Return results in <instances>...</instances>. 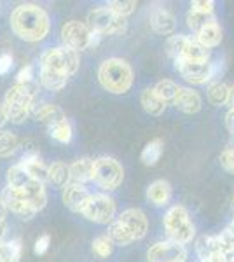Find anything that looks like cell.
Masks as SVG:
<instances>
[{
  "mask_svg": "<svg viewBox=\"0 0 234 262\" xmlns=\"http://www.w3.org/2000/svg\"><path fill=\"white\" fill-rule=\"evenodd\" d=\"M140 103H142L143 111L151 116H161L166 108V103L157 96V93L154 91V88H147L142 91L140 95Z\"/></svg>",
  "mask_w": 234,
  "mask_h": 262,
  "instance_id": "24",
  "label": "cell"
},
{
  "mask_svg": "<svg viewBox=\"0 0 234 262\" xmlns=\"http://www.w3.org/2000/svg\"><path fill=\"white\" fill-rule=\"evenodd\" d=\"M0 262H4V260H2V259H0Z\"/></svg>",
  "mask_w": 234,
  "mask_h": 262,
  "instance_id": "50",
  "label": "cell"
},
{
  "mask_svg": "<svg viewBox=\"0 0 234 262\" xmlns=\"http://www.w3.org/2000/svg\"><path fill=\"white\" fill-rule=\"evenodd\" d=\"M70 170V182L75 184H84L88 180H93V171H95V159L82 158L69 164Z\"/></svg>",
  "mask_w": 234,
  "mask_h": 262,
  "instance_id": "21",
  "label": "cell"
},
{
  "mask_svg": "<svg viewBox=\"0 0 234 262\" xmlns=\"http://www.w3.org/2000/svg\"><path fill=\"white\" fill-rule=\"evenodd\" d=\"M91 194L82 184H75V182H70L63 187V192H61V200L65 203L67 206L75 213H82L84 206L86 203L89 201Z\"/></svg>",
  "mask_w": 234,
  "mask_h": 262,
  "instance_id": "15",
  "label": "cell"
},
{
  "mask_svg": "<svg viewBox=\"0 0 234 262\" xmlns=\"http://www.w3.org/2000/svg\"><path fill=\"white\" fill-rule=\"evenodd\" d=\"M93 252H95L98 257H101V259H107V257L112 255L114 242L109 238V234L98 236V238L93 239Z\"/></svg>",
  "mask_w": 234,
  "mask_h": 262,
  "instance_id": "36",
  "label": "cell"
},
{
  "mask_svg": "<svg viewBox=\"0 0 234 262\" xmlns=\"http://www.w3.org/2000/svg\"><path fill=\"white\" fill-rule=\"evenodd\" d=\"M6 232H7V222L6 219H0V239L6 238Z\"/></svg>",
  "mask_w": 234,
  "mask_h": 262,
  "instance_id": "46",
  "label": "cell"
},
{
  "mask_svg": "<svg viewBox=\"0 0 234 262\" xmlns=\"http://www.w3.org/2000/svg\"><path fill=\"white\" fill-rule=\"evenodd\" d=\"M119 222H122L126 226V229L131 232V236L137 239L145 238L147 231H148V221L145 217V213L138 208H127L117 217Z\"/></svg>",
  "mask_w": 234,
  "mask_h": 262,
  "instance_id": "14",
  "label": "cell"
},
{
  "mask_svg": "<svg viewBox=\"0 0 234 262\" xmlns=\"http://www.w3.org/2000/svg\"><path fill=\"white\" fill-rule=\"evenodd\" d=\"M185 259H187L185 247L180 243L172 242V239L152 245L147 250L148 262H185Z\"/></svg>",
  "mask_w": 234,
  "mask_h": 262,
  "instance_id": "11",
  "label": "cell"
},
{
  "mask_svg": "<svg viewBox=\"0 0 234 262\" xmlns=\"http://www.w3.org/2000/svg\"><path fill=\"white\" fill-rule=\"evenodd\" d=\"M133 69L122 58H109L98 69V81L105 91L112 95H124L133 86Z\"/></svg>",
  "mask_w": 234,
  "mask_h": 262,
  "instance_id": "2",
  "label": "cell"
},
{
  "mask_svg": "<svg viewBox=\"0 0 234 262\" xmlns=\"http://www.w3.org/2000/svg\"><path fill=\"white\" fill-rule=\"evenodd\" d=\"M11 69H12V54L9 53L0 54V75L9 74Z\"/></svg>",
  "mask_w": 234,
  "mask_h": 262,
  "instance_id": "42",
  "label": "cell"
},
{
  "mask_svg": "<svg viewBox=\"0 0 234 262\" xmlns=\"http://www.w3.org/2000/svg\"><path fill=\"white\" fill-rule=\"evenodd\" d=\"M86 25L91 28V32L98 35H121L126 32L127 21L122 16L116 14L109 7H96V9L88 12Z\"/></svg>",
  "mask_w": 234,
  "mask_h": 262,
  "instance_id": "7",
  "label": "cell"
},
{
  "mask_svg": "<svg viewBox=\"0 0 234 262\" xmlns=\"http://www.w3.org/2000/svg\"><path fill=\"white\" fill-rule=\"evenodd\" d=\"M49 182L58 187H65L67 184H70V170L65 163H53L49 166Z\"/></svg>",
  "mask_w": 234,
  "mask_h": 262,
  "instance_id": "30",
  "label": "cell"
},
{
  "mask_svg": "<svg viewBox=\"0 0 234 262\" xmlns=\"http://www.w3.org/2000/svg\"><path fill=\"white\" fill-rule=\"evenodd\" d=\"M196 40L201 46H205L206 49L217 48L222 42V28H220V25L217 21H214V23H210L208 27L196 33Z\"/></svg>",
  "mask_w": 234,
  "mask_h": 262,
  "instance_id": "23",
  "label": "cell"
},
{
  "mask_svg": "<svg viewBox=\"0 0 234 262\" xmlns=\"http://www.w3.org/2000/svg\"><path fill=\"white\" fill-rule=\"evenodd\" d=\"M154 91L164 103H169V101H175L178 93H180V86L177 82L169 81V79H163V81H159L154 86Z\"/></svg>",
  "mask_w": 234,
  "mask_h": 262,
  "instance_id": "31",
  "label": "cell"
},
{
  "mask_svg": "<svg viewBox=\"0 0 234 262\" xmlns=\"http://www.w3.org/2000/svg\"><path fill=\"white\" fill-rule=\"evenodd\" d=\"M6 213H7V208L2 203V200H0V219H6Z\"/></svg>",
  "mask_w": 234,
  "mask_h": 262,
  "instance_id": "47",
  "label": "cell"
},
{
  "mask_svg": "<svg viewBox=\"0 0 234 262\" xmlns=\"http://www.w3.org/2000/svg\"><path fill=\"white\" fill-rule=\"evenodd\" d=\"M220 166L224 168L225 171L234 173V149H225L219 158Z\"/></svg>",
  "mask_w": 234,
  "mask_h": 262,
  "instance_id": "38",
  "label": "cell"
},
{
  "mask_svg": "<svg viewBox=\"0 0 234 262\" xmlns=\"http://www.w3.org/2000/svg\"><path fill=\"white\" fill-rule=\"evenodd\" d=\"M19 166L23 168L33 180L40 182V184L49 182V166H46V164L42 163V159L39 158V154H37L35 150L25 152L23 158H21Z\"/></svg>",
  "mask_w": 234,
  "mask_h": 262,
  "instance_id": "16",
  "label": "cell"
},
{
  "mask_svg": "<svg viewBox=\"0 0 234 262\" xmlns=\"http://www.w3.org/2000/svg\"><path fill=\"white\" fill-rule=\"evenodd\" d=\"M69 82V77L58 72L48 70V69H40V84L49 91H61L63 88Z\"/></svg>",
  "mask_w": 234,
  "mask_h": 262,
  "instance_id": "27",
  "label": "cell"
},
{
  "mask_svg": "<svg viewBox=\"0 0 234 262\" xmlns=\"http://www.w3.org/2000/svg\"><path fill=\"white\" fill-rule=\"evenodd\" d=\"M163 149H164V142L161 138H154L143 147L142 154H140V161H142L145 166H156L157 161L163 156Z\"/></svg>",
  "mask_w": 234,
  "mask_h": 262,
  "instance_id": "26",
  "label": "cell"
},
{
  "mask_svg": "<svg viewBox=\"0 0 234 262\" xmlns=\"http://www.w3.org/2000/svg\"><path fill=\"white\" fill-rule=\"evenodd\" d=\"M0 200L6 205L7 212H12L14 215H18L19 219H27L28 221V219H32L37 213L35 208L30 205V201L23 196V192H19L18 189L9 187V185L2 191Z\"/></svg>",
  "mask_w": 234,
  "mask_h": 262,
  "instance_id": "12",
  "label": "cell"
},
{
  "mask_svg": "<svg viewBox=\"0 0 234 262\" xmlns=\"http://www.w3.org/2000/svg\"><path fill=\"white\" fill-rule=\"evenodd\" d=\"M185 21H187V27H189L194 33H198L199 30H203V28L208 27V25L214 23V21H217V19H215L214 14H203V12L189 9Z\"/></svg>",
  "mask_w": 234,
  "mask_h": 262,
  "instance_id": "32",
  "label": "cell"
},
{
  "mask_svg": "<svg viewBox=\"0 0 234 262\" xmlns=\"http://www.w3.org/2000/svg\"><path fill=\"white\" fill-rule=\"evenodd\" d=\"M229 111H234V86L229 88V98H227Z\"/></svg>",
  "mask_w": 234,
  "mask_h": 262,
  "instance_id": "45",
  "label": "cell"
},
{
  "mask_svg": "<svg viewBox=\"0 0 234 262\" xmlns=\"http://www.w3.org/2000/svg\"><path fill=\"white\" fill-rule=\"evenodd\" d=\"M49 135L59 143H70L72 142V126L69 121H59L56 124L49 126Z\"/></svg>",
  "mask_w": 234,
  "mask_h": 262,
  "instance_id": "35",
  "label": "cell"
},
{
  "mask_svg": "<svg viewBox=\"0 0 234 262\" xmlns=\"http://www.w3.org/2000/svg\"><path fill=\"white\" fill-rule=\"evenodd\" d=\"M178 74L190 84H206L211 81L210 61H175Z\"/></svg>",
  "mask_w": 234,
  "mask_h": 262,
  "instance_id": "13",
  "label": "cell"
},
{
  "mask_svg": "<svg viewBox=\"0 0 234 262\" xmlns=\"http://www.w3.org/2000/svg\"><path fill=\"white\" fill-rule=\"evenodd\" d=\"M225 126H227L229 133L234 135V111H229L225 116Z\"/></svg>",
  "mask_w": 234,
  "mask_h": 262,
  "instance_id": "43",
  "label": "cell"
},
{
  "mask_svg": "<svg viewBox=\"0 0 234 262\" xmlns=\"http://www.w3.org/2000/svg\"><path fill=\"white\" fill-rule=\"evenodd\" d=\"M190 9L203 12V14H214L215 2H211V0H194L193 6H190Z\"/></svg>",
  "mask_w": 234,
  "mask_h": 262,
  "instance_id": "39",
  "label": "cell"
},
{
  "mask_svg": "<svg viewBox=\"0 0 234 262\" xmlns=\"http://www.w3.org/2000/svg\"><path fill=\"white\" fill-rule=\"evenodd\" d=\"M107 7L116 12V14L122 16V18H127L137 9V2L135 0H112V2L107 4Z\"/></svg>",
  "mask_w": 234,
  "mask_h": 262,
  "instance_id": "37",
  "label": "cell"
},
{
  "mask_svg": "<svg viewBox=\"0 0 234 262\" xmlns=\"http://www.w3.org/2000/svg\"><path fill=\"white\" fill-rule=\"evenodd\" d=\"M49 245H51V236L49 234H42V236L37 238L35 247H33V252H35L37 255H44V253L49 250Z\"/></svg>",
  "mask_w": 234,
  "mask_h": 262,
  "instance_id": "40",
  "label": "cell"
},
{
  "mask_svg": "<svg viewBox=\"0 0 234 262\" xmlns=\"http://www.w3.org/2000/svg\"><path fill=\"white\" fill-rule=\"evenodd\" d=\"M21 252H23V245L21 239H11V242H4L0 247V259L4 262H19Z\"/></svg>",
  "mask_w": 234,
  "mask_h": 262,
  "instance_id": "33",
  "label": "cell"
},
{
  "mask_svg": "<svg viewBox=\"0 0 234 262\" xmlns=\"http://www.w3.org/2000/svg\"><path fill=\"white\" fill-rule=\"evenodd\" d=\"M30 116L37 117L39 121H42L44 124L53 126L56 124L59 121H65V112L58 107V105L53 103H33L32 105V111H30Z\"/></svg>",
  "mask_w": 234,
  "mask_h": 262,
  "instance_id": "17",
  "label": "cell"
},
{
  "mask_svg": "<svg viewBox=\"0 0 234 262\" xmlns=\"http://www.w3.org/2000/svg\"><path fill=\"white\" fill-rule=\"evenodd\" d=\"M40 69H48L70 77L79 69V54L67 46L46 49L40 56Z\"/></svg>",
  "mask_w": 234,
  "mask_h": 262,
  "instance_id": "6",
  "label": "cell"
},
{
  "mask_svg": "<svg viewBox=\"0 0 234 262\" xmlns=\"http://www.w3.org/2000/svg\"><path fill=\"white\" fill-rule=\"evenodd\" d=\"M166 53L175 61H210V49L185 35L169 37L166 40Z\"/></svg>",
  "mask_w": 234,
  "mask_h": 262,
  "instance_id": "5",
  "label": "cell"
},
{
  "mask_svg": "<svg viewBox=\"0 0 234 262\" xmlns=\"http://www.w3.org/2000/svg\"><path fill=\"white\" fill-rule=\"evenodd\" d=\"M164 231L168 234V238L175 243L187 245L193 242L196 231L194 224L190 222V215L185 210V206L175 205L166 212L164 215Z\"/></svg>",
  "mask_w": 234,
  "mask_h": 262,
  "instance_id": "4",
  "label": "cell"
},
{
  "mask_svg": "<svg viewBox=\"0 0 234 262\" xmlns=\"http://www.w3.org/2000/svg\"><path fill=\"white\" fill-rule=\"evenodd\" d=\"M101 35L91 32V28L86 23L77 19L67 21L61 28V39L65 42L67 48L74 49L75 53L84 49H89L91 46H96Z\"/></svg>",
  "mask_w": 234,
  "mask_h": 262,
  "instance_id": "8",
  "label": "cell"
},
{
  "mask_svg": "<svg viewBox=\"0 0 234 262\" xmlns=\"http://www.w3.org/2000/svg\"><path fill=\"white\" fill-rule=\"evenodd\" d=\"M2 245H4V239H0V247H2Z\"/></svg>",
  "mask_w": 234,
  "mask_h": 262,
  "instance_id": "48",
  "label": "cell"
},
{
  "mask_svg": "<svg viewBox=\"0 0 234 262\" xmlns=\"http://www.w3.org/2000/svg\"><path fill=\"white\" fill-rule=\"evenodd\" d=\"M173 105L184 114H196L201 111L203 100L198 91H193L189 88H180V93L173 101Z\"/></svg>",
  "mask_w": 234,
  "mask_h": 262,
  "instance_id": "18",
  "label": "cell"
},
{
  "mask_svg": "<svg viewBox=\"0 0 234 262\" xmlns=\"http://www.w3.org/2000/svg\"><path fill=\"white\" fill-rule=\"evenodd\" d=\"M93 180L105 191H116L124 180V170L119 161L112 158H98L95 159V171Z\"/></svg>",
  "mask_w": 234,
  "mask_h": 262,
  "instance_id": "9",
  "label": "cell"
},
{
  "mask_svg": "<svg viewBox=\"0 0 234 262\" xmlns=\"http://www.w3.org/2000/svg\"><path fill=\"white\" fill-rule=\"evenodd\" d=\"M32 77H33V67L27 65L18 72V75H16V84H30L32 82Z\"/></svg>",
  "mask_w": 234,
  "mask_h": 262,
  "instance_id": "41",
  "label": "cell"
},
{
  "mask_svg": "<svg viewBox=\"0 0 234 262\" xmlns=\"http://www.w3.org/2000/svg\"><path fill=\"white\" fill-rule=\"evenodd\" d=\"M208 101L215 107H220V105H225L227 103V98H229V86H225L224 82L220 81H215L208 86Z\"/></svg>",
  "mask_w": 234,
  "mask_h": 262,
  "instance_id": "29",
  "label": "cell"
},
{
  "mask_svg": "<svg viewBox=\"0 0 234 262\" xmlns=\"http://www.w3.org/2000/svg\"><path fill=\"white\" fill-rule=\"evenodd\" d=\"M9 121L7 119V112H6V107H4V103H0V126H4L6 122Z\"/></svg>",
  "mask_w": 234,
  "mask_h": 262,
  "instance_id": "44",
  "label": "cell"
},
{
  "mask_svg": "<svg viewBox=\"0 0 234 262\" xmlns=\"http://www.w3.org/2000/svg\"><path fill=\"white\" fill-rule=\"evenodd\" d=\"M232 208H234V198H232Z\"/></svg>",
  "mask_w": 234,
  "mask_h": 262,
  "instance_id": "49",
  "label": "cell"
},
{
  "mask_svg": "<svg viewBox=\"0 0 234 262\" xmlns=\"http://www.w3.org/2000/svg\"><path fill=\"white\" fill-rule=\"evenodd\" d=\"M109 238L112 239L114 245H121V247H126V245L133 243L135 238L131 236V232L126 229V226L119 221H114L109 226Z\"/></svg>",
  "mask_w": 234,
  "mask_h": 262,
  "instance_id": "28",
  "label": "cell"
},
{
  "mask_svg": "<svg viewBox=\"0 0 234 262\" xmlns=\"http://www.w3.org/2000/svg\"><path fill=\"white\" fill-rule=\"evenodd\" d=\"M172 198V185L166 180H156L147 187V200L154 206H164L168 205Z\"/></svg>",
  "mask_w": 234,
  "mask_h": 262,
  "instance_id": "22",
  "label": "cell"
},
{
  "mask_svg": "<svg viewBox=\"0 0 234 262\" xmlns=\"http://www.w3.org/2000/svg\"><path fill=\"white\" fill-rule=\"evenodd\" d=\"M196 253H198L201 262L220 259L222 253H220L219 238H217V236H201V238L196 242Z\"/></svg>",
  "mask_w": 234,
  "mask_h": 262,
  "instance_id": "20",
  "label": "cell"
},
{
  "mask_svg": "<svg viewBox=\"0 0 234 262\" xmlns=\"http://www.w3.org/2000/svg\"><path fill=\"white\" fill-rule=\"evenodd\" d=\"M19 149V140L11 131H0V158H9Z\"/></svg>",
  "mask_w": 234,
  "mask_h": 262,
  "instance_id": "34",
  "label": "cell"
},
{
  "mask_svg": "<svg viewBox=\"0 0 234 262\" xmlns=\"http://www.w3.org/2000/svg\"><path fill=\"white\" fill-rule=\"evenodd\" d=\"M33 182H37V180H33L32 177L19 166V164H14V166H11L9 170H7V185L12 189L25 191V189L30 187Z\"/></svg>",
  "mask_w": 234,
  "mask_h": 262,
  "instance_id": "25",
  "label": "cell"
},
{
  "mask_svg": "<svg viewBox=\"0 0 234 262\" xmlns=\"http://www.w3.org/2000/svg\"><path fill=\"white\" fill-rule=\"evenodd\" d=\"M80 215L96 224H112L116 217V201L105 194H91Z\"/></svg>",
  "mask_w": 234,
  "mask_h": 262,
  "instance_id": "10",
  "label": "cell"
},
{
  "mask_svg": "<svg viewBox=\"0 0 234 262\" xmlns=\"http://www.w3.org/2000/svg\"><path fill=\"white\" fill-rule=\"evenodd\" d=\"M37 86L30 84H14L7 90L4 96V107L7 112V119L14 124H21L27 121L32 111V105L35 103Z\"/></svg>",
  "mask_w": 234,
  "mask_h": 262,
  "instance_id": "3",
  "label": "cell"
},
{
  "mask_svg": "<svg viewBox=\"0 0 234 262\" xmlns=\"http://www.w3.org/2000/svg\"><path fill=\"white\" fill-rule=\"evenodd\" d=\"M151 27L159 35H172L177 28L175 16L166 9H154L151 14Z\"/></svg>",
  "mask_w": 234,
  "mask_h": 262,
  "instance_id": "19",
  "label": "cell"
},
{
  "mask_svg": "<svg viewBox=\"0 0 234 262\" xmlns=\"http://www.w3.org/2000/svg\"><path fill=\"white\" fill-rule=\"evenodd\" d=\"M11 30L25 42H40L49 33V16L35 4H21L11 12Z\"/></svg>",
  "mask_w": 234,
  "mask_h": 262,
  "instance_id": "1",
  "label": "cell"
}]
</instances>
